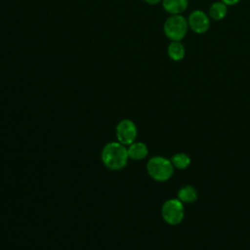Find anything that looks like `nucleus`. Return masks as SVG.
I'll return each instance as SVG.
<instances>
[{
  "instance_id": "f257e3e1",
  "label": "nucleus",
  "mask_w": 250,
  "mask_h": 250,
  "mask_svg": "<svg viewBox=\"0 0 250 250\" xmlns=\"http://www.w3.org/2000/svg\"><path fill=\"white\" fill-rule=\"evenodd\" d=\"M104 165L113 171L124 168L129 159L127 147L119 142H111L106 144L101 154Z\"/></svg>"
},
{
  "instance_id": "f03ea898",
  "label": "nucleus",
  "mask_w": 250,
  "mask_h": 250,
  "mask_svg": "<svg viewBox=\"0 0 250 250\" xmlns=\"http://www.w3.org/2000/svg\"><path fill=\"white\" fill-rule=\"evenodd\" d=\"M188 30V20L182 15H171L163 24V32L171 41H181Z\"/></svg>"
},
{
  "instance_id": "7ed1b4c3",
  "label": "nucleus",
  "mask_w": 250,
  "mask_h": 250,
  "mask_svg": "<svg viewBox=\"0 0 250 250\" xmlns=\"http://www.w3.org/2000/svg\"><path fill=\"white\" fill-rule=\"evenodd\" d=\"M173 164L171 160L163 156H153L146 164V170L148 175L155 181L164 182L171 178L173 175Z\"/></svg>"
},
{
  "instance_id": "20e7f679",
  "label": "nucleus",
  "mask_w": 250,
  "mask_h": 250,
  "mask_svg": "<svg viewBox=\"0 0 250 250\" xmlns=\"http://www.w3.org/2000/svg\"><path fill=\"white\" fill-rule=\"evenodd\" d=\"M161 215L164 221L171 226L179 225L185 215L183 202L178 198H171L164 202L161 208Z\"/></svg>"
},
{
  "instance_id": "39448f33",
  "label": "nucleus",
  "mask_w": 250,
  "mask_h": 250,
  "mask_svg": "<svg viewBox=\"0 0 250 250\" xmlns=\"http://www.w3.org/2000/svg\"><path fill=\"white\" fill-rule=\"evenodd\" d=\"M138 130L136 124L130 119H123L116 126L117 141L124 146H129L136 141Z\"/></svg>"
},
{
  "instance_id": "423d86ee",
  "label": "nucleus",
  "mask_w": 250,
  "mask_h": 250,
  "mask_svg": "<svg viewBox=\"0 0 250 250\" xmlns=\"http://www.w3.org/2000/svg\"><path fill=\"white\" fill-rule=\"evenodd\" d=\"M188 27L197 34H203L207 32L211 25L209 16L201 10L192 11L188 18Z\"/></svg>"
},
{
  "instance_id": "0eeeda50",
  "label": "nucleus",
  "mask_w": 250,
  "mask_h": 250,
  "mask_svg": "<svg viewBox=\"0 0 250 250\" xmlns=\"http://www.w3.org/2000/svg\"><path fill=\"white\" fill-rule=\"evenodd\" d=\"M162 7L170 15H182L188 7V0H162Z\"/></svg>"
},
{
  "instance_id": "6e6552de",
  "label": "nucleus",
  "mask_w": 250,
  "mask_h": 250,
  "mask_svg": "<svg viewBox=\"0 0 250 250\" xmlns=\"http://www.w3.org/2000/svg\"><path fill=\"white\" fill-rule=\"evenodd\" d=\"M129 158L133 160H142L146 157L148 149L147 146L142 142H134L127 147Z\"/></svg>"
},
{
  "instance_id": "1a4fd4ad",
  "label": "nucleus",
  "mask_w": 250,
  "mask_h": 250,
  "mask_svg": "<svg viewBox=\"0 0 250 250\" xmlns=\"http://www.w3.org/2000/svg\"><path fill=\"white\" fill-rule=\"evenodd\" d=\"M167 55L172 61L180 62L186 56V48L181 41H171L167 47Z\"/></svg>"
},
{
  "instance_id": "9d476101",
  "label": "nucleus",
  "mask_w": 250,
  "mask_h": 250,
  "mask_svg": "<svg viewBox=\"0 0 250 250\" xmlns=\"http://www.w3.org/2000/svg\"><path fill=\"white\" fill-rule=\"evenodd\" d=\"M227 14H228V6L222 1L214 2L210 6L209 12H208L209 18L217 21L223 20L227 16Z\"/></svg>"
},
{
  "instance_id": "9b49d317",
  "label": "nucleus",
  "mask_w": 250,
  "mask_h": 250,
  "mask_svg": "<svg viewBox=\"0 0 250 250\" xmlns=\"http://www.w3.org/2000/svg\"><path fill=\"white\" fill-rule=\"evenodd\" d=\"M178 199L183 203H192L197 199V191L191 186H184L178 191Z\"/></svg>"
},
{
  "instance_id": "f8f14e48",
  "label": "nucleus",
  "mask_w": 250,
  "mask_h": 250,
  "mask_svg": "<svg viewBox=\"0 0 250 250\" xmlns=\"http://www.w3.org/2000/svg\"><path fill=\"white\" fill-rule=\"evenodd\" d=\"M171 162L178 169H186L190 164V158L186 153H176L173 155Z\"/></svg>"
},
{
  "instance_id": "ddd939ff",
  "label": "nucleus",
  "mask_w": 250,
  "mask_h": 250,
  "mask_svg": "<svg viewBox=\"0 0 250 250\" xmlns=\"http://www.w3.org/2000/svg\"><path fill=\"white\" fill-rule=\"evenodd\" d=\"M223 3H225L227 6H233L238 4L241 0H221Z\"/></svg>"
},
{
  "instance_id": "4468645a",
  "label": "nucleus",
  "mask_w": 250,
  "mask_h": 250,
  "mask_svg": "<svg viewBox=\"0 0 250 250\" xmlns=\"http://www.w3.org/2000/svg\"><path fill=\"white\" fill-rule=\"evenodd\" d=\"M148 5H157L159 3H162V0H144Z\"/></svg>"
}]
</instances>
